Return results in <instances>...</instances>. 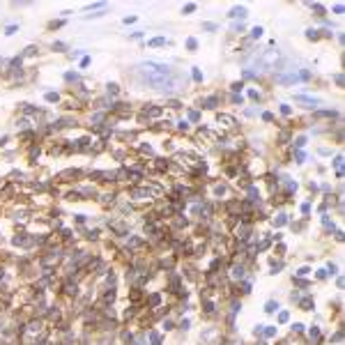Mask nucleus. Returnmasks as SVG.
<instances>
[{
	"mask_svg": "<svg viewBox=\"0 0 345 345\" xmlns=\"http://www.w3.org/2000/svg\"><path fill=\"white\" fill-rule=\"evenodd\" d=\"M334 166H336L338 170H341V166H343V156H336V161H334Z\"/></svg>",
	"mask_w": 345,
	"mask_h": 345,
	"instance_id": "nucleus-23",
	"label": "nucleus"
},
{
	"mask_svg": "<svg viewBox=\"0 0 345 345\" xmlns=\"http://www.w3.org/2000/svg\"><path fill=\"white\" fill-rule=\"evenodd\" d=\"M147 115H152V117H159V115H161V108H156V106H154V108H147Z\"/></svg>",
	"mask_w": 345,
	"mask_h": 345,
	"instance_id": "nucleus-12",
	"label": "nucleus"
},
{
	"mask_svg": "<svg viewBox=\"0 0 345 345\" xmlns=\"http://www.w3.org/2000/svg\"><path fill=\"white\" fill-rule=\"evenodd\" d=\"M308 272H310L308 267H302V269H299V272H297V274H299V276H306V274H308Z\"/></svg>",
	"mask_w": 345,
	"mask_h": 345,
	"instance_id": "nucleus-30",
	"label": "nucleus"
},
{
	"mask_svg": "<svg viewBox=\"0 0 345 345\" xmlns=\"http://www.w3.org/2000/svg\"><path fill=\"white\" fill-rule=\"evenodd\" d=\"M65 290H67V294H76V285L67 283V285H65Z\"/></svg>",
	"mask_w": 345,
	"mask_h": 345,
	"instance_id": "nucleus-16",
	"label": "nucleus"
},
{
	"mask_svg": "<svg viewBox=\"0 0 345 345\" xmlns=\"http://www.w3.org/2000/svg\"><path fill=\"white\" fill-rule=\"evenodd\" d=\"M334 12L336 14H343V5H334Z\"/></svg>",
	"mask_w": 345,
	"mask_h": 345,
	"instance_id": "nucleus-33",
	"label": "nucleus"
},
{
	"mask_svg": "<svg viewBox=\"0 0 345 345\" xmlns=\"http://www.w3.org/2000/svg\"><path fill=\"white\" fill-rule=\"evenodd\" d=\"M251 34H253V37H260V34H262V28H258V26H255L253 30H251Z\"/></svg>",
	"mask_w": 345,
	"mask_h": 345,
	"instance_id": "nucleus-19",
	"label": "nucleus"
},
{
	"mask_svg": "<svg viewBox=\"0 0 345 345\" xmlns=\"http://www.w3.org/2000/svg\"><path fill=\"white\" fill-rule=\"evenodd\" d=\"M193 9H196V5H186V7L182 9V12H186V14H191V12H193Z\"/></svg>",
	"mask_w": 345,
	"mask_h": 345,
	"instance_id": "nucleus-28",
	"label": "nucleus"
},
{
	"mask_svg": "<svg viewBox=\"0 0 345 345\" xmlns=\"http://www.w3.org/2000/svg\"><path fill=\"white\" fill-rule=\"evenodd\" d=\"M37 51H39L37 46H28V48H26V55H28V58H32V55H34Z\"/></svg>",
	"mask_w": 345,
	"mask_h": 345,
	"instance_id": "nucleus-15",
	"label": "nucleus"
},
{
	"mask_svg": "<svg viewBox=\"0 0 345 345\" xmlns=\"http://www.w3.org/2000/svg\"><path fill=\"white\" fill-rule=\"evenodd\" d=\"M186 46H189L191 51H193V48H196V46H198V42H196V39H189V42H186Z\"/></svg>",
	"mask_w": 345,
	"mask_h": 345,
	"instance_id": "nucleus-21",
	"label": "nucleus"
},
{
	"mask_svg": "<svg viewBox=\"0 0 345 345\" xmlns=\"http://www.w3.org/2000/svg\"><path fill=\"white\" fill-rule=\"evenodd\" d=\"M150 304H152V306H156V304H159V294H152V297H150Z\"/></svg>",
	"mask_w": 345,
	"mask_h": 345,
	"instance_id": "nucleus-24",
	"label": "nucleus"
},
{
	"mask_svg": "<svg viewBox=\"0 0 345 345\" xmlns=\"http://www.w3.org/2000/svg\"><path fill=\"white\" fill-rule=\"evenodd\" d=\"M219 122H221V124H225V127H235V124H237L233 115H219Z\"/></svg>",
	"mask_w": 345,
	"mask_h": 345,
	"instance_id": "nucleus-5",
	"label": "nucleus"
},
{
	"mask_svg": "<svg viewBox=\"0 0 345 345\" xmlns=\"http://www.w3.org/2000/svg\"><path fill=\"white\" fill-rule=\"evenodd\" d=\"M274 334H276L274 327H267V329H265V336H274Z\"/></svg>",
	"mask_w": 345,
	"mask_h": 345,
	"instance_id": "nucleus-25",
	"label": "nucleus"
},
{
	"mask_svg": "<svg viewBox=\"0 0 345 345\" xmlns=\"http://www.w3.org/2000/svg\"><path fill=\"white\" fill-rule=\"evenodd\" d=\"M299 306H302L304 310H310V306H313V299H308V297H306V299H302V302H299Z\"/></svg>",
	"mask_w": 345,
	"mask_h": 345,
	"instance_id": "nucleus-9",
	"label": "nucleus"
},
{
	"mask_svg": "<svg viewBox=\"0 0 345 345\" xmlns=\"http://www.w3.org/2000/svg\"><path fill=\"white\" fill-rule=\"evenodd\" d=\"M164 44H166L164 37H156V39H152V42H150V46H164Z\"/></svg>",
	"mask_w": 345,
	"mask_h": 345,
	"instance_id": "nucleus-13",
	"label": "nucleus"
},
{
	"mask_svg": "<svg viewBox=\"0 0 345 345\" xmlns=\"http://www.w3.org/2000/svg\"><path fill=\"white\" fill-rule=\"evenodd\" d=\"M108 95H117V85H115V83L108 85Z\"/></svg>",
	"mask_w": 345,
	"mask_h": 345,
	"instance_id": "nucleus-18",
	"label": "nucleus"
},
{
	"mask_svg": "<svg viewBox=\"0 0 345 345\" xmlns=\"http://www.w3.org/2000/svg\"><path fill=\"white\" fill-rule=\"evenodd\" d=\"M140 74L145 78L147 85H152L154 90H172V87L180 85V78L175 76L168 65H161V62H143L140 65Z\"/></svg>",
	"mask_w": 345,
	"mask_h": 345,
	"instance_id": "nucleus-1",
	"label": "nucleus"
},
{
	"mask_svg": "<svg viewBox=\"0 0 345 345\" xmlns=\"http://www.w3.org/2000/svg\"><path fill=\"white\" fill-rule=\"evenodd\" d=\"M281 113H283V115H288V113H290V106H285V104H283V106H281Z\"/></svg>",
	"mask_w": 345,
	"mask_h": 345,
	"instance_id": "nucleus-34",
	"label": "nucleus"
},
{
	"mask_svg": "<svg viewBox=\"0 0 345 345\" xmlns=\"http://www.w3.org/2000/svg\"><path fill=\"white\" fill-rule=\"evenodd\" d=\"M193 78H196V81H203V74H200L198 69H193Z\"/></svg>",
	"mask_w": 345,
	"mask_h": 345,
	"instance_id": "nucleus-27",
	"label": "nucleus"
},
{
	"mask_svg": "<svg viewBox=\"0 0 345 345\" xmlns=\"http://www.w3.org/2000/svg\"><path fill=\"white\" fill-rule=\"evenodd\" d=\"M28 124H30V122H28V120H26V117H23V120H18V127H21V129H26V127H28Z\"/></svg>",
	"mask_w": 345,
	"mask_h": 345,
	"instance_id": "nucleus-26",
	"label": "nucleus"
},
{
	"mask_svg": "<svg viewBox=\"0 0 345 345\" xmlns=\"http://www.w3.org/2000/svg\"><path fill=\"white\" fill-rule=\"evenodd\" d=\"M230 16L233 18H246V7H235L230 12Z\"/></svg>",
	"mask_w": 345,
	"mask_h": 345,
	"instance_id": "nucleus-6",
	"label": "nucleus"
},
{
	"mask_svg": "<svg viewBox=\"0 0 345 345\" xmlns=\"http://www.w3.org/2000/svg\"><path fill=\"white\" fill-rule=\"evenodd\" d=\"M276 308H278V304H276V302H267V306H265V310H267V313H274Z\"/></svg>",
	"mask_w": 345,
	"mask_h": 345,
	"instance_id": "nucleus-11",
	"label": "nucleus"
},
{
	"mask_svg": "<svg viewBox=\"0 0 345 345\" xmlns=\"http://www.w3.org/2000/svg\"><path fill=\"white\" fill-rule=\"evenodd\" d=\"M131 198H138V200H143V198H152V193L147 189H131Z\"/></svg>",
	"mask_w": 345,
	"mask_h": 345,
	"instance_id": "nucleus-3",
	"label": "nucleus"
},
{
	"mask_svg": "<svg viewBox=\"0 0 345 345\" xmlns=\"http://www.w3.org/2000/svg\"><path fill=\"white\" fill-rule=\"evenodd\" d=\"M46 101H58V95H53V92H48V95H46Z\"/></svg>",
	"mask_w": 345,
	"mask_h": 345,
	"instance_id": "nucleus-22",
	"label": "nucleus"
},
{
	"mask_svg": "<svg viewBox=\"0 0 345 345\" xmlns=\"http://www.w3.org/2000/svg\"><path fill=\"white\" fill-rule=\"evenodd\" d=\"M306 37H308V39H320L318 30H306Z\"/></svg>",
	"mask_w": 345,
	"mask_h": 345,
	"instance_id": "nucleus-14",
	"label": "nucleus"
},
{
	"mask_svg": "<svg viewBox=\"0 0 345 345\" xmlns=\"http://www.w3.org/2000/svg\"><path fill=\"white\" fill-rule=\"evenodd\" d=\"M302 329H304V324H299V322H297V324H292V331H297V334H299Z\"/></svg>",
	"mask_w": 345,
	"mask_h": 345,
	"instance_id": "nucleus-29",
	"label": "nucleus"
},
{
	"mask_svg": "<svg viewBox=\"0 0 345 345\" xmlns=\"http://www.w3.org/2000/svg\"><path fill=\"white\" fill-rule=\"evenodd\" d=\"M306 145V138H297V147H304Z\"/></svg>",
	"mask_w": 345,
	"mask_h": 345,
	"instance_id": "nucleus-32",
	"label": "nucleus"
},
{
	"mask_svg": "<svg viewBox=\"0 0 345 345\" xmlns=\"http://www.w3.org/2000/svg\"><path fill=\"white\" fill-rule=\"evenodd\" d=\"M278 320H281V322H288V313H285V310H283V313L278 315Z\"/></svg>",
	"mask_w": 345,
	"mask_h": 345,
	"instance_id": "nucleus-35",
	"label": "nucleus"
},
{
	"mask_svg": "<svg viewBox=\"0 0 345 345\" xmlns=\"http://www.w3.org/2000/svg\"><path fill=\"white\" fill-rule=\"evenodd\" d=\"M255 60V67H260L262 71H269V69H276L278 62H281V51H274V48H265L262 53L253 55Z\"/></svg>",
	"mask_w": 345,
	"mask_h": 345,
	"instance_id": "nucleus-2",
	"label": "nucleus"
},
{
	"mask_svg": "<svg viewBox=\"0 0 345 345\" xmlns=\"http://www.w3.org/2000/svg\"><path fill=\"white\" fill-rule=\"evenodd\" d=\"M310 7L315 9V12H318L320 16H322V14H324V7H322V5H318V2H315V5H310Z\"/></svg>",
	"mask_w": 345,
	"mask_h": 345,
	"instance_id": "nucleus-17",
	"label": "nucleus"
},
{
	"mask_svg": "<svg viewBox=\"0 0 345 345\" xmlns=\"http://www.w3.org/2000/svg\"><path fill=\"white\" fill-rule=\"evenodd\" d=\"M242 87H244V85H242V83H233V90H235V92H239Z\"/></svg>",
	"mask_w": 345,
	"mask_h": 345,
	"instance_id": "nucleus-37",
	"label": "nucleus"
},
{
	"mask_svg": "<svg viewBox=\"0 0 345 345\" xmlns=\"http://www.w3.org/2000/svg\"><path fill=\"white\" fill-rule=\"evenodd\" d=\"M180 129H182V131H186V129H189V122L182 120V122H180Z\"/></svg>",
	"mask_w": 345,
	"mask_h": 345,
	"instance_id": "nucleus-31",
	"label": "nucleus"
},
{
	"mask_svg": "<svg viewBox=\"0 0 345 345\" xmlns=\"http://www.w3.org/2000/svg\"><path fill=\"white\" fill-rule=\"evenodd\" d=\"M233 276L235 278H244V267H242V265L239 267H233Z\"/></svg>",
	"mask_w": 345,
	"mask_h": 345,
	"instance_id": "nucleus-10",
	"label": "nucleus"
},
{
	"mask_svg": "<svg viewBox=\"0 0 345 345\" xmlns=\"http://www.w3.org/2000/svg\"><path fill=\"white\" fill-rule=\"evenodd\" d=\"M216 104H219L216 97H207V99H203V106H205V108H216Z\"/></svg>",
	"mask_w": 345,
	"mask_h": 345,
	"instance_id": "nucleus-7",
	"label": "nucleus"
},
{
	"mask_svg": "<svg viewBox=\"0 0 345 345\" xmlns=\"http://www.w3.org/2000/svg\"><path fill=\"white\" fill-rule=\"evenodd\" d=\"M294 99H297V101H302V104H313V106H315V104H320L318 99H310V97H304V95H297Z\"/></svg>",
	"mask_w": 345,
	"mask_h": 345,
	"instance_id": "nucleus-8",
	"label": "nucleus"
},
{
	"mask_svg": "<svg viewBox=\"0 0 345 345\" xmlns=\"http://www.w3.org/2000/svg\"><path fill=\"white\" fill-rule=\"evenodd\" d=\"M203 28H205V30H216V26H214V23H205Z\"/></svg>",
	"mask_w": 345,
	"mask_h": 345,
	"instance_id": "nucleus-36",
	"label": "nucleus"
},
{
	"mask_svg": "<svg viewBox=\"0 0 345 345\" xmlns=\"http://www.w3.org/2000/svg\"><path fill=\"white\" fill-rule=\"evenodd\" d=\"M299 76L297 74H283V76H276V83H297Z\"/></svg>",
	"mask_w": 345,
	"mask_h": 345,
	"instance_id": "nucleus-4",
	"label": "nucleus"
},
{
	"mask_svg": "<svg viewBox=\"0 0 345 345\" xmlns=\"http://www.w3.org/2000/svg\"><path fill=\"white\" fill-rule=\"evenodd\" d=\"M262 120H265V122H272V120H274V115H272V113H262Z\"/></svg>",
	"mask_w": 345,
	"mask_h": 345,
	"instance_id": "nucleus-20",
	"label": "nucleus"
}]
</instances>
